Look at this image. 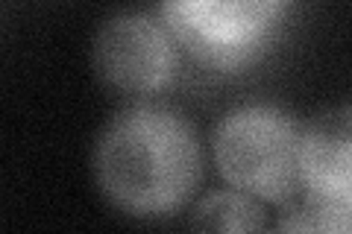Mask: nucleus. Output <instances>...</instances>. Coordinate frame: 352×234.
<instances>
[{
  "label": "nucleus",
  "instance_id": "3",
  "mask_svg": "<svg viewBox=\"0 0 352 234\" xmlns=\"http://www.w3.org/2000/svg\"><path fill=\"white\" fill-rule=\"evenodd\" d=\"M294 0H159V15L188 59L238 73L261 62L291 18Z\"/></svg>",
  "mask_w": 352,
  "mask_h": 234
},
{
  "label": "nucleus",
  "instance_id": "4",
  "mask_svg": "<svg viewBox=\"0 0 352 234\" xmlns=\"http://www.w3.org/2000/svg\"><path fill=\"white\" fill-rule=\"evenodd\" d=\"M182 44L159 12L109 15L91 38V68L106 88L126 97L168 91L182 71Z\"/></svg>",
  "mask_w": 352,
  "mask_h": 234
},
{
  "label": "nucleus",
  "instance_id": "5",
  "mask_svg": "<svg viewBox=\"0 0 352 234\" xmlns=\"http://www.w3.org/2000/svg\"><path fill=\"white\" fill-rule=\"evenodd\" d=\"M302 199L352 211V100L323 108L302 126Z\"/></svg>",
  "mask_w": 352,
  "mask_h": 234
},
{
  "label": "nucleus",
  "instance_id": "6",
  "mask_svg": "<svg viewBox=\"0 0 352 234\" xmlns=\"http://www.w3.org/2000/svg\"><path fill=\"white\" fill-rule=\"evenodd\" d=\"M188 226L197 231H261L267 229V211L261 199L226 185L188 208Z\"/></svg>",
  "mask_w": 352,
  "mask_h": 234
},
{
  "label": "nucleus",
  "instance_id": "1",
  "mask_svg": "<svg viewBox=\"0 0 352 234\" xmlns=\"http://www.w3.org/2000/svg\"><path fill=\"white\" fill-rule=\"evenodd\" d=\"M203 173L206 152L194 120L153 100L118 108L91 150L97 191L129 220L176 217L200 191Z\"/></svg>",
  "mask_w": 352,
  "mask_h": 234
},
{
  "label": "nucleus",
  "instance_id": "2",
  "mask_svg": "<svg viewBox=\"0 0 352 234\" xmlns=\"http://www.w3.org/2000/svg\"><path fill=\"white\" fill-rule=\"evenodd\" d=\"M302 124L267 100L226 108L212 129V161L226 185L264 205H291L302 196Z\"/></svg>",
  "mask_w": 352,
  "mask_h": 234
},
{
  "label": "nucleus",
  "instance_id": "7",
  "mask_svg": "<svg viewBox=\"0 0 352 234\" xmlns=\"http://www.w3.org/2000/svg\"><path fill=\"white\" fill-rule=\"evenodd\" d=\"M279 231H352V211H338L314 205L302 199V205L291 208L276 222Z\"/></svg>",
  "mask_w": 352,
  "mask_h": 234
}]
</instances>
